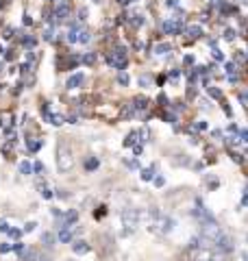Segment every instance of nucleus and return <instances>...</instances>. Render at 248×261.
I'll list each match as a JSON object with an SVG mask.
<instances>
[{"instance_id":"423d86ee","label":"nucleus","mask_w":248,"mask_h":261,"mask_svg":"<svg viewBox=\"0 0 248 261\" xmlns=\"http://www.w3.org/2000/svg\"><path fill=\"white\" fill-rule=\"evenodd\" d=\"M213 248H216L218 252H231V250H233V240H231L229 235L222 233L220 238H218L216 242H213Z\"/></svg>"},{"instance_id":"7ed1b4c3","label":"nucleus","mask_w":248,"mask_h":261,"mask_svg":"<svg viewBox=\"0 0 248 261\" xmlns=\"http://www.w3.org/2000/svg\"><path fill=\"white\" fill-rule=\"evenodd\" d=\"M189 252V261H218L216 252H213L209 246H198L194 250H187Z\"/></svg>"},{"instance_id":"72a5a7b5","label":"nucleus","mask_w":248,"mask_h":261,"mask_svg":"<svg viewBox=\"0 0 248 261\" xmlns=\"http://www.w3.org/2000/svg\"><path fill=\"white\" fill-rule=\"evenodd\" d=\"M33 170H35V172H44V163H35V166H33Z\"/></svg>"},{"instance_id":"4468645a","label":"nucleus","mask_w":248,"mask_h":261,"mask_svg":"<svg viewBox=\"0 0 248 261\" xmlns=\"http://www.w3.org/2000/svg\"><path fill=\"white\" fill-rule=\"evenodd\" d=\"M89 39H92V33H89L87 29H79V37H77V42H79V44H87Z\"/></svg>"},{"instance_id":"7c9ffc66","label":"nucleus","mask_w":248,"mask_h":261,"mask_svg":"<svg viewBox=\"0 0 248 261\" xmlns=\"http://www.w3.org/2000/svg\"><path fill=\"white\" fill-rule=\"evenodd\" d=\"M205 128H207V122H203V120L194 124V130H205Z\"/></svg>"},{"instance_id":"49530a36","label":"nucleus","mask_w":248,"mask_h":261,"mask_svg":"<svg viewBox=\"0 0 248 261\" xmlns=\"http://www.w3.org/2000/svg\"><path fill=\"white\" fill-rule=\"evenodd\" d=\"M118 3H122V5H127V3H129V0H118Z\"/></svg>"},{"instance_id":"58836bf2","label":"nucleus","mask_w":248,"mask_h":261,"mask_svg":"<svg viewBox=\"0 0 248 261\" xmlns=\"http://www.w3.org/2000/svg\"><path fill=\"white\" fill-rule=\"evenodd\" d=\"M13 37V29H7L5 31V39H11Z\"/></svg>"},{"instance_id":"ddd939ff","label":"nucleus","mask_w":248,"mask_h":261,"mask_svg":"<svg viewBox=\"0 0 248 261\" xmlns=\"http://www.w3.org/2000/svg\"><path fill=\"white\" fill-rule=\"evenodd\" d=\"M77 211H68V214H65V218L61 220V226H72L74 222H77Z\"/></svg>"},{"instance_id":"9d476101","label":"nucleus","mask_w":248,"mask_h":261,"mask_svg":"<svg viewBox=\"0 0 248 261\" xmlns=\"http://www.w3.org/2000/svg\"><path fill=\"white\" fill-rule=\"evenodd\" d=\"M83 81H85V76H83L81 72H79V74H72V76L68 79V83H65V87H68V89H77V87H81V85H83Z\"/></svg>"},{"instance_id":"9b49d317","label":"nucleus","mask_w":248,"mask_h":261,"mask_svg":"<svg viewBox=\"0 0 248 261\" xmlns=\"http://www.w3.org/2000/svg\"><path fill=\"white\" fill-rule=\"evenodd\" d=\"M172 226H175V220L168 218V216H163V218H161V224H159V233L168 235V233L172 231Z\"/></svg>"},{"instance_id":"412c9836","label":"nucleus","mask_w":248,"mask_h":261,"mask_svg":"<svg viewBox=\"0 0 248 261\" xmlns=\"http://www.w3.org/2000/svg\"><path fill=\"white\" fill-rule=\"evenodd\" d=\"M77 37H79V27H72V31L68 33V42L70 44H77Z\"/></svg>"},{"instance_id":"a18cd8bd","label":"nucleus","mask_w":248,"mask_h":261,"mask_svg":"<svg viewBox=\"0 0 248 261\" xmlns=\"http://www.w3.org/2000/svg\"><path fill=\"white\" fill-rule=\"evenodd\" d=\"M3 74H5V65L0 63V76H3Z\"/></svg>"},{"instance_id":"c756f323","label":"nucleus","mask_w":248,"mask_h":261,"mask_svg":"<svg viewBox=\"0 0 248 261\" xmlns=\"http://www.w3.org/2000/svg\"><path fill=\"white\" fill-rule=\"evenodd\" d=\"M44 242H46V246H53V242H55V238H53V235H51V233H46V235H44Z\"/></svg>"},{"instance_id":"5701e85b","label":"nucleus","mask_w":248,"mask_h":261,"mask_svg":"<svg viewBox=\"0 0 248 261\" xmlns=\"http://www.w3.org/2000/svg\"><path fill=\"white\" fill-rule=\"evenodd\" d=\"M83 63H87V65H94V63H96V55H94V53H87V55H83Z\"/></svg>"},{"instance_id":"bb28decb","label":"nucleus","mask_w":248,"mask_h":261,"mask_svg":"<svg viewBox=\"0 0 248 261\" xmlns=\"http://www.w3.org/2000/svg\"><path fill=\"white\" fill-rule=\"evenodd\" d=\"M170 50V46L168 44H161V46H157V55H165Z\"/></svg>"},{"instance_id":"c9c22d12","label":"nucleus","mask_w":248,"mask_h":261,"mask_svg":"<svg viewBox=\"0 0 248 261\" xmlns=\"http://www.w3.org/2000/svg\"><path fill=\"white\" fill-rule=\"evenodd\" d=\"M213 59H218V61H222V59H225V55H222L220 50H213Z\"/></svg>"},{"instance_id":"4be33fe9","label":"nucleus","mask_w":248,"mask_h":261,"mask_svg":"<svg viewBox=\"0 0 248 261\" xmlns=\"http://www.w3.org/2000/svg\"><path fill=\"white\" fill-rule=\"evenodd\" d=\"M20 172H22V174H31V172H33V166H31L29 161H22V163H20Z\"/></svg>"},{"instance_id":"4c0bfd02","label":"nucleus","mask_w":248,"mask_h":261,"mask_svg":"<svg viewBox=\"0 0 248 261\" xmlns=\"http://www.w3.org/2000/svg\"><path fill=\"white\" fill-rule=\"evenodd\" d=\"M35 226H37L35 222H29L27 226H24V231H27V233H31V231H33V228H35Z\"/></svg>"},{"instance_id":"dca6fc26","label":"nucleus","mask_w":248,"mask_h":261,"mask_svg":"<svg viewBox=\"0 0 248 261\" xmlns=\"http://www.w3.org/2000/svg\"><path fill=\"white\" fill-rule=\"evenodd\" d=\"M185 33H187V35L192 37V39H196V37H201V35H203V29H201V27H196V24H194V27H187V31H185Z\"/></svg>"},{"instance_id":"c85d7f7f","label":"nucleus","mask_w":248,"mask_h":261,"mask_svg":"<svg viewBox=\"0 0 248 261\" xmlns=\"http://www.w3.org/2000/svg\"><path fill=\"white\" fill-rule=\"evenodd\" d=\"M127 166H129L131 170H137V168H139V163H137V159H129V161H127Z\"/></svg>"},{"instance_id":"a19ab883","label":"nucleus","mask_w":248,"mask_h":261,"mask_svg":"<svg viewBox=\"0 0 248 261\" xmlns=\"http://www.w3.org/2000/svg\"><path fill=\"white\" fill-rule=\"evenodd\" d=\"M0 231H5V233L9 231V226H7V222H0Z\"/></svg>"},{"instance_id":"c03bdc74","label":"nucleus","mask_w":248,"mask_h":261,"mask_svg":"<svg viewBox=\"0 0 248 261\" xmlns=\"http://www.w3.org/2000/svg\"><path fill=\"white\" fill-rule=\"evenodd\" d=\"M168 7H177V0H168Z\"/></svg>"},{"instance_id":"f8f14e48","label":"nucleus","mask_w":248,"mask_h":261,"mask_svg":"<svg viewBox=\"0 0 248 261\" xmlns=\"http://www.w3.org/2000/svg\"><path fill=\"white\" fill-rule=\"evenodd\" d=\"M13 122V113L11 111H0V128H9Z\"/></svg>"},{"instance_id":"b1692460","label":"nucleus","mask_w":248,"mask_h":261,"mask_svg":"<svg viewBox=\"0 0 248 261\" xmlns=\"http://www.w3.org/2000/svg\"><path fill=\"white\" fill-rule=\"evenodd\" d=\"M41 148V142L39 140H29V150L31 152H37Z\"/></svg>"},{"instance_id":"393cba45","label":"nucleus","mask_w":248,"mask_h":261,"mask_svg":"<svg viewBox=\"0 0 248 261\" xmlns=\"http://www.w3.org/2000/svg\"><path fill=\"white\" fill-rule=\"evenodd\" d=\"M44 39H48V42H53L55 39V31L51 27H46V33H44Z\"/></svg>"},{"instance_id":"aec40b11","label":"nucleus","mask_w":248,"mask_h":261,"mask_svg":"<svg viewBox=\"0 0 248 261\" xmlns=\"http://www.w3.org/2000/svg\"><path fill=\"white\" fill-rule=\"evenodd\" d=\"M98 168V159L96 157H89L87 161H85V170H89V172H92V170H96Z\"/></svg>"},{"instance_id":"6ab92c4d","label":"nucleus","mask_w":248,"mask_h":261,"mask_svg":"<svg viewBox=\"0 0 248 261\" xmlns=\"http://www.w3.org/2000/svg\"><path fill=\"white\" fill-rule=\"evenodd\" d=\"M137 130H133V133H129V137L124 140V146H135V142H137Z\"/></svg>"},{"instance_id":"cd10ccee","label":"nucleus","mask_w":248,"mask_h":261,"mask_svg":"<svg viewBox=\"0 0 248 261\" xmlns=\"http://www.w3.org/2000/svg\"><path fill=\"white\" fill-rule=\"evenodd\" d=\"M239 102H242L244 107H248V92H242V94H239Z\"/></svg>"},{"instance_id":"f704fd0d","label":"nucleus","mask_w":248,"mask_h":261,"mask_svg":"<svg viewBox=\"0 0 248 261\" xmlns=\"http://www.w3.org/2000/svg\"><path fill=\"white\" fill-rule=\"evenodd\" d=\"M7 233H9L11 238H20V231H18V228H9V231H7Z\"/></svg>"},{"instance_id":"39448f33","label":"nucleus","mask_w":248,"mask_h":261,"mask_svg":"<svg viewBox=\"0 0 248 261\" xmlns=\"http://www.w3.org/2000/svg\"><path fill=\"white\" fill-rule=\"evenodd\" d=\"M70 13H72V5H70V3H65V0H61V3L55 7V20H57V22L68 20V18H70Z\"/></svg>"},{"instance_id":"0eeeda50","label":"nucleus","mask_w":248,"mask_h":261,"mask_svg":"<svg viewBox=\"0 0 248 261\" xmlns=\"http://www.w3.org/2000/svg\"><path fill=\"white\" fill-rule=\"evenodd\" d=\"M74 231H77V226H61L59 231V242L61 244H70L74 240Z\"/></svg>"},{"instance_id":"e433bc0d","label":"nucleus","mask_w":248,"mask_h":261,"mask_svg":"<svg viewBox=\"0 0 248 261\" xmlns=\"http://www.w3.org/2000/svg\"><path fill=\"white\" fill-rule=\"evenodd\" d=\"M24 44H27L29 48H33V46H35V39H33V37H27V39H24Z\"/></svg>"},{"instance_id":"2f4dec72","label":"nucleus","mask_w":248,"mask_h":261,"mask_svg":"<svg viewBox=\"0 0 248 261\" xmlns=\"http://www.w3.org/2000/svg\"><path fill=\"white\" fill-rule=\"evenodd\" d=\"M9 250H11V244H0V255H5Z\"/></svg>"},{"instance_id":"473e14b6","label":"nucleus","mask_w":248,"mask_h":261,"mask_svg":"<svg viewBox=\"0 0 248 261\" xmlns=\"http://www.w3.org/2000/svg\"><path fill=\"white\" fill-rule=\"evenodd\" d=\"M41 196H44V198H53V192L48 190V187H41Z\"/></svg>"},{"instance_id":"ea45409f","label":"nucleus","mask_w":248,"mask_h":261,"mask_svg":"<svg viewBox=\"0 0 248 261\" xmlns=\"http://www.w3.org/2000/svg\"><path fill=\"white\" fill-rule=\"evenodd\" d=\"M163 183H165V181H163V176H157V178H155V185H157V187H161Z\"/></svg>"},{"instance_id":"de8ad7c7","label":"nucleus","mask_w":248,"mask_h":261,"mask_svg":"<svg viewBox=\"0 0 248 261\" xmlns=\"http://www.w3.org/2000/svg\"><path fill=\"white\" fill-rule=\"evenodd\" d=\"M246 261H248V255H246Z\"/></svg>"},{"instance_id":"f03ea898","label":"nucleus","mask_w":248,"mask_h":261,"mask_svg":"<svg viewBox=\"0 0 248 261\" xmlns=\"http://www.w3.org/2000/svg\"><path fill=\"white\" fill-rule=\"evenodd\" d=\"M122 226H124V233H133L139 226V211L137 209H124L122 211Z\"/></svg>"},{"instance_id":"1a4fd4ad","label":"nucleus","mask_w":248,"mask_h":261,"mask_svg":"<svg viewBox=\"0 0 248 261\" xmlns=\"http://www.w3.org/2000/svg\"><path fill=\"white\" fill-rule=\"evenodd\" d=\"M72 250H74V255H87V252H89V244L83 242V240H77L72 244Z\"/></svg>"},{"instance_id":"79ce46f5","label":"nucleus","mask_w":248,"mask_h":261,"mask_svg":"<svg viewBox=\"0 0 248 261\" xmlns=\"http://www.w3.org/2000/svg\"><path fill=\"white\" fill-rule=\"evenodd\" d=\"M209 92H211L213 98H220V92H218V89H209Z\"/></svg>"},{"instance_id":"f3484780","label":"nucleus","mask_w":248,"mask_h":261,"mask_svg":"<svg viewBox=\"0 0 248 261\" xmlns=\"http://www.w3.org/2000/svg\"><path fill=\"white\" fill-rule=\"evenodd\" d=\"M155 178V166H151V168H146V170H142V181H153Z\"/></svg>"},{"instance_id":"f257e3e1","label":"nucleus","mask_w":248,"mask_h":261,"mask_svg":"<svg viewBox=\"0 0 248 261\" xmlns=\"http://www.w3.org/2000/svg\"><path fill=\"white\" fill-rule=\"evenodd\" d=\"M72 166H74V157L70 146L65 142H59V146H57V168H59V172H70Z\"/></svg>"},{"instance_id":"6e6552de","label":"nucleus","mask_w":248,"mask_h":261,"mask_svg":"<svg viewBox=\"0 0 248 261\" xmlns=\"http://www.w3.org/2000/svg\"><path fill=\"white\" fill-rule=\"evenodd\" d=\"M161 29H163V33H165V35H177V33L181 31V24L172 22V20H165Z\"/></svg>"},{"instance_id":"a878e982","label":"nucleus","mask_w":248,"mask_h":261,"mask_svg":"<svg viewBox=\"0 0 248 261\" xmlns=\"http://www.w3.org/2000/svg\"><path fill=\"white\" fill-rule=\"evenodd\" d=\"M118 83L120 85H129V76L124 74V72H120V74H118Z\"/></svg>"},{"instance_id":"2eb2a0df","label":"nucleus","mask_w":248,"mask_h":261,"mask_svg":"<svg viewBox=\"0 0 248 261\" xmlns=\"http://www.w3.org/2000/svg\"><path fill=\"white\" fill-rule=\"evenodd\" d=\"M146 107H148V100H146L144 96H137L135 100H133V109H139V111H142V109H146Z\"/></svg>"},{"instance_id":"37998d69","label":"nucleus","mask_w":248,"mask_h":261,"mask_svg":"<svg viewBox=\"0 0 248 261\" xmlns=\"http://www.w3.org/2000/svg\"><path fill=\"white\" fill-rule=\"evenodd\" d=\"M242 140L248 142V130H242Z\"/></svg>"},{"instance_id":"a211bd4d","label":"nucleus","mask_w":248,"mask_h":261,"mask_svg":"<svg viewBox=\"0 0 248 261\" xmlns=\"http://www.w3.org/2000/svg\"><path fill=\"white\" fill-rule=\"evenodd\" d=\"M48 120H51V124H55V126H61L63 122H65V118L59 116V113H53V116H48Z\"/></svg>"},{"instance_id":"20e7f679","label":"nucleus","mask_w":248,"mask_h":261,"mask_svg":"<svg viewBox=\"0 0 248 261\" xmlns=\"http://www.w3.org/2000/svg\"><path fill=\"white\" fill-rule=\"evenodd\" d=\"M109 63L113 65L115 70H124L127 68V63H129V57H127V50H124L122 46H118L115 50L109 55Z\"/></svg>"}]
</instances>
